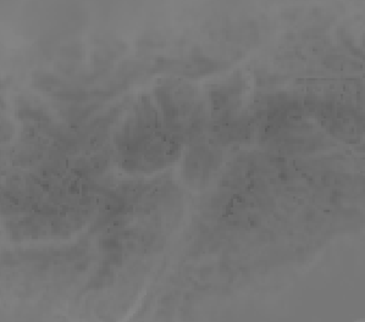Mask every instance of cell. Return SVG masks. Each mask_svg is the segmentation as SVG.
Returning a JSON list of instances; mask_svg holds the SVG:
<instances>
[{
	"label": "cell",
	"mask_w": 365,
	"mask_h": 322,
	"mask_svg": "<svg viewBox=\"0 0 365 322\" xmlns=\"http://www.w3.org/2000/svg\"><path fill=\"white\" fill-rule=\"evenodd\" d=\"M87 267H88V264L86 261H78L75 265V269L77 271H84V270H87Z\"/></svg>",
	"instance_id": "6da1fadb"
}]
</instances>
